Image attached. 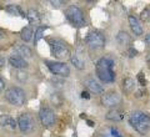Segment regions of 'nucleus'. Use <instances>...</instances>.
<instances>
[{
  "instance_id": "16",
  "label": "nucleus",
  "mask_w": 150,
  "mask_h": 137,
  "mask_svg": "<svg viewBox=\"0 0 150 137\" xmlns=\"http://www.w3.org/2000/svg\"><path fill=\"white\" fill-rule=\"evenodd\" d=\"M124 117H125V113L123 111L116 110L115 108V110H111L106 113L105 119L109 120V121H112V122H119V121H123Z\"/></svg>"
},
{
  "instance_id": "18",
  "label": "nucleus",
  "mask_w": 150,
  "mask_h": 137,
  "mask_svg": "<svg viewBox=\"0 0 150 137\" xmlns=\"http://www.w3.org/2000/svg\"><path fill=\"white\" fill-rule=\"evenodd\" d=\"M116 41H118L121 46H128L131 42V36L126 31L121 30L118 32V35H116Z\"/></svg>"
},
{
  "instance_id": "2",
  "label": "nucleus",
  "mask_w": 150,
  "mask_h": 137,
  "mask_svg": "<svg viewBox=\"0 0 150 137\" xmlns=\"http://www.w3.org/2000/svg\"><path fill=\"white\" fill-rule=\"evenodd\" d=\"M129 124L140 135H146L150 130V116L144 111H134L129 116Z\"/></svg>"
},
{
  "instance_id": "25",
  "label": "nucleus",
  "mask_w": 150,
  "mask_h": 137,
  "mask_svg": "<svg viewBox=\"0 0 150 137\" xmlns=\"http://www.w3.org/2000/svg\"><path fill=\"white\" fill-rule=\"evenodd\" d=\"M28 75L25 71H19V70H16V74H15V79L18 80V81H20V82H25L28 81Z\"/></svg>"
},
{
  "instance_id": "5",
  "label": "nucleus",
  "mask_w": 150,
  "mask_h": 137,
  "mask_svg": "<svg viewBox=\"0 0 150 137\" xmlns=\"http://www.w3.org/2000/svg\"><path fill=\"white\" fill-rule=\"evenodd\" d=\"M5 100L13 106H23L26 101V93L21 87L10 86L5 91Z\"/></svg>"
},
{
  "instance_id": "24",
  "label": "nucleus",
  "mask_w": 150,
  "mask_h": 137,
  "mask_svg": "<svg viewBox=\"0 0 150 137\" xmlns=\"http://www.w3.org/2000/svg\"><path fill=\"white\" fill-rule=\"evenodd\" d=\"M50 100H51V102L54 103V105H62L63 103V97H62V95L60 93H58V92H55V93H53V95L50 96Z\"/></svg>"
},
{
  "instance_id": "31",
  "label": "nucleus",
  "mask_w": 150,
  "mask_h": 137,
  "mask_svg": "<svg viewBox=\"0 0 150 137\" xmlns=\"http://www.w3.org/2000/svg\"><path fill=\"white\" fill-rule=\"evenodd\" d=\"M81 98L89 100V98H90V93H89V91H83V92H81Z\"/></svg>"
},
{
  "instance_id": "10",
  "label": "nucleus",
  "mask_w": 150,
  "mask_h": 137,
  "mask_svg": "<svg viewBox=\"0 0 150 137\" xmlns=\"http://www.w3.org/2000/svg\"><path fill=\"white\" fill-rule=\"evenodd\" d=\"M100 101L101 105L105 107H115L121 102V96L116 91H108L103 93Z\"/></svg>"
},
{
  "instance_id": "34",
  "label": "nucleus",
  "mask_w": 150,
  "mask_h": 137,
  "mask_svg": "<svg viewBox=\"0 0 150 137\" xmlns=\"http://www.w3.org/2000/svg\"><path fill=\"white\" fill-rule=\"evenodd\" d=\"M5 63H6L5 59H4L3 56L0 55V67H4V66H5Z\"/></svg>"
},
{
  "instance_id": "13",
  "label": "nucleus",
  "mask_w": 150,
  "mask_h": 137,
  "mask_svg": "<svg viewBox=\"0 0 150 137\" xmlns=\"http://www.w3.org/2000/svg\"><path fill=\"white\" fill-rule=\"evenodd\" d=\"M14 53H15V55H19L24 59L33 58V50L30 49V46H28L26 44H15V46H14Z\"/></svg>"
},
{
  "instance_id": "4",
  "label": "nucleus",
  "mask_w": 150,
  "mask_h": 137,
  "mask_svg": "<svg viewBox=\"0 0 150 137\" xmlns=\"http://www.w3.org/2000/svg\"><path fill=\"white\" fill-rule=\"evenodd\" d=\"M65 18L68 19V21L75 27H84L86 26V19L84 15V11L80 9V6L75 5H69L65 9Z\"/></svg>"
},
{
  "instance_id": "36",
  "label": "nucleus",
  "mask_w": 150,
  "mask_h": 137,
  "mask_svg": "<svg viewBox=\"0 0 150 137\" xmlns=\"http://www.w3.org/2000/svg\"><path fill=\"white\" fill-rule=\"evenodd\" d=\"M146 64H148L149 69H150V54H148V55H146Z\"/></svg>"
},
{
  "instance_id": "6",
  "label": "nucleus",
  "mask_w": 150,
  "mask_h": 137,
  "mask_svg": "<svg viewBox=\"0 0 150 137\" xmlns=\"http://www.w3.org/2000/svg\"><path fill=\"white\" fill-rule=\"evenodd\" d=\"M85 42L91 50H101L105 46L106 39L101 31L91 30L88 32V35L85 37Z\"/></svg>"
},
{
  "instance_id": "12",
  "label": "nucleus",
  "mask_w": 150,
  "mask_h": 137,
  "mask_svg": "<svg viewBox=\"0 0 150 137\" xmlns=\"http://www.w3.org/2000/svg\"><path fill=\"white\" fill-rule=\"evenodd\" d=\"M84 85H85V87L88 89V91H90L93 93H95V95H99L104 91V87H103V85L100 82H98L93 77H88L84 80Z\"/></svg>"
},
{
  "instance_id": "33",
  "label": "nucleus",
  "mask_w": 150,
  "mask_h": 137,
  "mask_svg": "<svg viewBox=\"0 0 150 137\" xmlns=\"http://www.w3.org/2000/svg\"><path fill=\"white\" fill-rule=\"evenodd\" d=\"M5 37H6V32L4 31L3 29H0V41L4 40V39H5Z\"/></svg>"
},
{
  "instance_id": "15",
  "label": "nucleus",
  "mask_w": 150,
  "mask_h": 137,
  "mask_svg": "<svg viewBox=\"0 0 150 137\" xmlns=\"http://www.w3.org/2000/svg\"><path fill=\"white\" fill-rule=\"evenodd\" d=\"M128 20H129V25H130V29L131 31L134 32V35L135 36H140V35H143V26L142 24H140V21H139V19L135 16V15H129L128 18Z\"/></svg>"
},
{
  "instance_id": "29",
  "label": "nucleus",
  "mask_w": 150,
  "mask_h": 137,
  "mask_svg": "<svg viewBox=\"0 0 150 137\" xmlns=\"http://www.w3.org/2000/svg\"><path fill=\"white\" fill-rule=\"evenodd\" d=\"M65 4H67L65 1H59V0H55V1H54V0H51V1H50V5H53L54 8H60V6H64Z\"/></svg>"
},
{
  "instance_id": "8",
  "label": "nucleus",
  "mask_w": 150,
  "mask_h": 137,
  "mask_svg": "<svg viewBox=\"0 0 150 137\" xmlns=\"http://www.w3.org/2000/svg\"><path fill=\"white\" fill-rule=\"evenodd\" d=\"M18 129L20 130L21 133L28 135V133H31L35 129V121H34V117H33L30 113H21L20 116L18 117Z\"/></svg>"
},
{
  "instance_id": "23",
  "label": "nucleus",
  "mask_w": 150,
  "mask_h": 137,
  "mask_svg": "<svg viewBox=\"0 0 150 137\" xmlns=\"http://www.w3.org/2000/svg\"><path fill=\"white\" fill-rule=\"evenodd\" d=\"M48 29V26L46 25H41V26H39L38 29L35 30V37H34V45H36L38 42H39L41 39H43V35H44V32H45V30Z\"/></svg>"
},
{
  "instance_id": "22",
  "label": "nucleus",
  "mask_w": 150,
  "mask_h": 137,
  "mask_svg": "<svg viewBox=\"0 0 150 137\" xmlns=\"http://www.w3.org/2000/svg\"><path fill=\"white\" fill-rule=\"evenodd\" d=\"M70 63H71L78 70H83L84 67H85V63H84V60L79 55H76V54H74V55L70 56Z\"/></svg>"
},
{
  "instance_id": "20",
  "label": "nucleus",
  "mask_w": 150,
  "mask_h": 137,
  "mask_svg": "<svg viewBox=\"0 0 150 137\" xmlns=\"http://www.w3.org/2000/svg\"><path fill=\"white\" fill-rule=\"evenodd\" d=\"M121 89L125 93H131L135 90V81L131 77H125L121 84Z\"/></svg>"
},
{
  "instance_id": "9",
  "label": "nucleus",
  "mask_w": 150,
  "mask_h": 137,
  "mask_svg": "<svg viewBox=\"0 0 150 137\" xmlns=\"http://www.w3.org/2000/svg\"><path fill=\"white\" fill-rule=\"evenodd\" d=\"M39 119L45 127H51L55 125L56 116H55V112L53 111V108H50L46 105H41L39 110Z\"/></svg>"
},
{
  "instance_id": "32",
  "label": "nucleus",
  "mask_w": 150,
  "mask_h": 137,
  "mask_svg": "<svg viewBox=\"0 0 150 137\" xmlns=\"http://www.w3.org/2000/svg\"><path fill=\"white\" fill-rule=\"evenodd\" d=\"M138 54V51L137 50H134L133 48H130V50H129V55H130V58H134L135 55Z\"/></svg>"
},
{
  "instance_id": "27",
  "label": "nucleus",
  "mask_w": 150,
  "mask_h": 137,
  "mask_svg": "<svg viewBox=\"0 0 150 137\" xmlns=\"http://www.w3.org/2000/svg\"><path fill=\"white\" fill-rule=\"evenodd\" d=\"M140 16H142V19H143L144 21L150 20V10H149V9H145V10L142 13V15H140Z\"/></svg>"
},
{
  "instance_id": "17",
  "label": "nucleus",
  "mask_w": 150,
  "mask_h": 137,
  "mask_svg": "<svg viewBox=\"0 0 150 137\" xmlns=\"http://www.w3.org/2000/svg\"><path fill=\"white\" fill-rule=\"evenodd\" d=\"M26 19L29 20V22L31 25H34V24H39L40 20H41V15H40V13L35 10V9H29L26 13Z\"/></svg>"
},
{
  "instance_id": "3",
  "label": "nucleus",
  "mask_w": 150,
  "mask_h": 137,
  "mask_svg": "<svg viewBox=\"0 0 150 137\" xmlns=\"http://www.w3.org/2000/svg\"><path fill=\"white\" fill-rule=\"evenodd\" d=\"M48 44L50 46V53L54 56L55 59L58 60H65L70 58V49L68 44L62 39H58V37H53V39L48 40Z\"/></svg>"
},
{
  "instance_id": "30",
  "label": "nucleus",
  "mask_w": 150,
  "mask_h": 137,
  "mask_svg": "<svg viewBox=\"0 0 150 137\" xmlns=\"http://www.w3.org/2000/svg\"><path fill=\"white\" fill-rule=\"evenodd\" d=\"M4 89H5V81H4V79L0 76V92H3Z\"/></svg>"
},
{
  "instance_id": "11",
  "label": "nucleus",
  "mask_w": 150,
  "mask_h": 137,
  "mask_svg": "<svg viewBox=\"0 0 150 137\" xmlns=\"http://www.w3.org/2000/svg\"><path fill=\"white\" fill-rule=\"evenodd\" d=\"M9 64H10L11 67H14L15 70H19V71H24V70L29 67V64H28L26 59L21 58L19 55H15V54L9 56Z\"/></svg>"
},
{
  "instance_id": "28",
  "label": "nucleus",
  "mask_w": 150,
  "mask_h": 137,
  "mask_svg": "<svg viewBox=\"0 0 150 137\" xmlns=\"http://www.w3.org/2000/svg\"><path fill=\"white\" fill-rule=\"evenodd\" d=\"M137 80L139 81V84H140V86H145L146 85V80L144 79V75L140 72V74H138V76H137Z\"/></svg>"
},
{
  "instance_id": "14",
  "label": "nucleus",
  "mask_w": 150,
  "mask_h": 137,
  "mask_svg": "<svg viewBox=\"0 0 150 137\" xmlns=\"http://www.w3.org/2000/svg\"><path fill=\"white\" fill-rule=\"evenodd\" d=\"M0 126L10 131H15L18 129V121L10 115H1L0 116Z\"/></svg>"
},
{
  "instance_id": "1",
  "label": "nucleus",
  "mask_w": 150,
  "mask_h": 137,
  "mask_svg": "<svg viewBox=\"0 0 150 137\" xmlns=\"http://www.w3.org/2000/svg\"><path fill=\"white\" fill-rule=\"evenodd\" d=\"M115 61L109 56H103L95 64V74L98 79L104 84H111L115 81L116 74L114 71Z\"/></svg>"
},
{
  "instance_id": "21",
  "label": "nucleus",
  "mask_w": 150,
  "mask_h": 137,
  "mask_svg": "<svg viewBox=\"0 0 150 137\" xmlns=\"http://www.w3.org/2000/svg\"><path fill=\"white\" fill-rule=\"evenodd\" d=\"M33 36H34V31H33L31 26H25L24 29H21L20 37L24 42H30L33 40Z\"/></svg>"
},
{
  "instance_id": "35",
  "label": "nucleus",
  "mask_w": 150,
  "mask_h": 137,
  "mask_svg": "<svg viewBox=\"0 0 150 137\" xmlns=\"http://www.w3.org/2000/svg\"><path fill=\"white\" fill-rule=\"evenodd\" d=\"M144 41H145V44L148 45V48H150V34L145 36V40Z\"/></svg>"
},
{
  "instance_id": "26",
  "label": "nucleus",
  "mask_w": 150,
  "mask_h": 137,
  "mask_svg": "<svg viewBox=\"0 0 150 137\" xmlns=\"http://www.w3.org/2000/svg\"><path fill=\"white\" fill-rule=\"evenodd\" d=\"M110 136L111 137H124V135L120 132L119 129H116V127H111L110 129Z\"/></svg>"
},
{
  "instance_id": "19",
  "label": "nucleus",
  "mask_w": 150,
  "mask_h": 137,
  "mask_svg": "<svg viewBox=\"0 0 150 137\" xmlns=\"http://www.w3.org/2000/svg\"><path fill=\"white\" fill-rule=\"evenodd\" d=\"M5 11L9 13L10 15L13 16H21V18H26V15L24 14V11L21 10V8L19 5H14V4H11V5H6L5 6Z\"/></svg>"
},
{
  "instance_id": "7",
  "label": "nucleus",
  "mask_w": 150,
  "mask_h": 137,
  "mask_svg": "<svg viewBox=\"0 0 150 137\" xmlns=\"http://www.w3.org/2000/svg\"><path fill=\"white\" fill-rule=\"evenodd\" d=\"M44 63L48 66L49 71L53 75L63 76V77H68L70 75V67L68 66L67 63H63V61H53V60H44Z\"/></svg>"
}]
</instances>
